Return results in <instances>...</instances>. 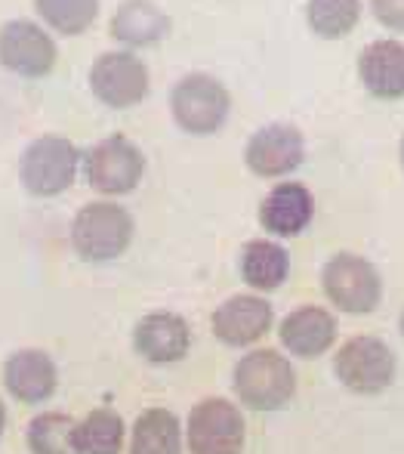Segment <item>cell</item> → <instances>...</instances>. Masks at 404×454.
<instances>
[{"instance_id":"obj_1","label":"cell","mask_w":404,"mask_h":454,"mask_svg":"<svg viewBox=\"0 0 404 454\" xmlns=\"http://www.w3.org/2000/svg\"><path fill=\"white\" fill-rule=\"evenodd\" d=\"M232 389L250 411H281L297 395V371L272 347H253L235 362Z\"/></svg>"},{"instance_id":"obj_2","label":"cell","mask_w":404,"mask_h":454,"mask_svg":"<svg viewBox=\"0 0 404 454\" xmlns=\"http://www.w3.org/2000/svg\"><path fill=\"white\" fill-rule=\"evenodd\" d=\"M136 223L127 207L114 201H89L72 220V247L87 263L118 260L130 247Z\"/></svg>"},{"instance_id":"obj_3","label":"cell","mask_w":404,"mask_h":454,"mask_svg":"<svg viewBox=\"0 0 404 454\" xmlns=\"http://www.w3.org/2000/svg\"><path fill=\"white\" fill-rule=\"evenodd\" d=\"M322 291L327 303L346 316H370L383 303L380 270L368 257L352 251L333 254L322 270Z\"/></svg>"},{"instance_id":"obj_4","label":"cell","mask_w":404,"mask_h":454,"mask_svg":"<svg viewBox=\"0 0 404 454\" xmlns=\"http://www.w3.org/2000/svg\"><path fill=\"white\" fill-rule=\"evenodd\" d=\"M395 371H399V362H395L392 347L374 334L349 337L333 356V374L355 395L386 393L395 380Z\"/></svg>"},{"instance_id":"obj_5","label":"cell","mask_w":404,"mask_h":454,"mask_svg":"<svg viewBox=\"0 0 404 454\" xmlns=\"http://www.w3.org/2000/svg\"><path fill=\"white\" fill-rule=\"evenodd\" d=\"M81 168V152L72 139L56 137H37L25 145L22 158H19V180L25 189L37 198H53L62 195L68 185L74 183Z\"/></svg>"},{"instance_id":"obj_6","label":"cell","mask_w":404,"mask_h":454,"mask_svg":"<svg viewBox=\"0 0 404 454\" xmlns=\"http://www.w3.org/2000/svg\"><path fill=\"white\" fill-rule=\"evenodd\" d=\"M247 424L241 408L226 395H207L191 405L185 424L189 454H244Z\"/></svg>"},{"instance_id":"obj_7","label":"cell","mask_w":404,"mask_h":454,"mask_svg":"<svg viewBox=\"0 0 404 454\" xmlns=\"http://www.w3.org/2000/svg\"><path fill=\"white\" fill-rule=\"evenodd\" d=\"M229 108H232V96H229L226 84L204 72L179 78L170 93L173 121L195 137H207V133L220 130L229 118Z\"/></svg>"},{"instance_id":"obj_8","label":"cell","mask_w":404,"mask_h":454,"mask_svg":"<svg viewBox=\"0 0 404 454\" xmlns=\"http://www.w3.org/2000/svg\"><path fill=\"white\" fill-rule=\"evenodd\" d=\"M145 174V155L133 139L105 137L83 155V176H87L89 189L102 192V195H127L139 185Z\"/></svg>"},{"instance_id":"obj_9","label":"cell","mask_w":404,"mask_h":454,"mask_svg":"<svg viewBox=\"0 0 404 454\" xmlns=\"http://www.w3.org/2000/svg\"><path fill=\"white\" fill-rule=\"evenodd\" d=\"M275 325V309L262 294H232L226 297L210 316V328H214V337L222 343V347H253L262 337L272 331Z\"/></svg>"},{"instance_id":"obj_10","label":"cell","mask_w":404,"mask_h":454,"mask_svg":"<svg viewBox=\"0 0 404 454\" xmlns=\"http://www.w3.org/2000/svg\"><path fill=\"white\" fill-rule=\"evenodd\" d=\"M89 90L108 108H130L149 93V68L133 53H102L89 68Z\"/></svg>"},{"instance_id":"obj_11","label":"cell","mask_w":404,"mask_h":454,"mask_svg":"<svg viewBox=\"0 0 404 454\" xmlns=\"http://www.w3.org/2000/svg\"><path fill=\"white\" fill-rule=\"evenodd\" d=\"M306 158V139L299 127L293 124H266L247 139L244 149V164L250 174L262 180H278L287 176L303 164Z\"/></svg>"},{"instance_id":"obj_12","label":"cell","mask_w":404,"mask_h":454,"mask_svg":"<svg viewBox=\"0 0 404 454\" xmlns=\"http://www.w3.org/2000/svg\"><path fill=\"white\" fill-rule=\"evenodd\" d=\"M337 334V316L315 303L297 306L278 322V340L293 359H322L333 349Z\"/></svg>"},{"instance_id":"obj_13","label":"cell","mask_w":404,"mask_h":454,"mask_svg":"<svg viewBox=\"0 0 404 454\" xmlns=\"http://www.w3.org/2000/svg\"><path fill=\"white\" fill-rule=\"evenodd\" d=\"M133 349L149 364H176L191 349V325L170 309L149 312L133 325Z\"/></svg>"},{"instance_id":"obj_14","label":"cell","mask_w":404,"mask_h":454,"mask_svg":"<svg viewBox=\"0 0 404 454\" xmlns=\"http://www.w3.org/2000/svg\"><path fill=\"white\" fill-rule=\"evenodd\" d=\"M0 62L25 78H41L56 66V43L41 25L12 19L0 25Z\"/></svg>"},{"instance_id":"obj_15","label":"cell","mask_w":404,"mask_h":454,"mask_svg":"<svg viewBox=\"0 0 404 454\" xmlns=\"http://www.w3.org/2000/svg\"><path fill=\"white\" fill-rule=\"evenodd\" d=\"M0 374H4V389L22 405H43L59 389V368H56L53 356L35 347L6 356Z\"/></svg>"},{"instance_id":"obj_16","label":"cell","mask_w":404,"mask_h":454,"mask_svg":"<svg viewBox=\"0 0 404 454\" xmlns=\"http://www.w3.org/2000/svg\"><path fill=\"white\" fill-rule=\"evenodd\" d=\"M315 216V198L303 183H278L260 204V226L275 239H293Z\"/></svg>"},{"instance_id":"obj_17","label":"cell","mask_w":404,"mask_h":454,"mask_svg":"<svg viewBox=\"0 0 404 454\" xmlns=\"http://www.w3.org/2000/svg\"><path fill=\"white\" fill-rule=\"evenodd\" d=\"M361 84L380 99L404 96V43L401 41H374L358 56Z\"/></svg>"},{"instance_id":"obj_18","label":"cell","mask_w":404,"mask_h":454,"mask_svg":"<svg viewBox=\"0 0 404 454\" xmlns=\"http://www.w3.org/2000/svg\"><path fill=\"white\" fill-rule=\"evenodd\" d=\"M291 254L272 239H253L241 247V281L253 294H272L287 281Z\"/></svg>"},{"instance_id":"obj_19","label":"cell","mask_w":404,"mask_h":454,"mask_svg":"<svg viewBox=\"0 0 404 454\" xmlns=\"http://www.w3.org/2000/svg\"><path fill=\"white\" fill-rule=\"evenodd\" d=\"M185 427L170 408H145L133 420L127 454H183Z\"/></svg>"},{"instance_id":"obj_20","label":"cell","mask_w":404,"mask_h":454,"mask_svg":"<svg viewBox=\"0 0 404 454\" xmlns=\"http://www.w3.org/2000/svg\"><path fill=\"white\" fill-rule=\"evenodd\" d=\"M170 35V16L155 0H124L112 16V37L127 47H149Z\"/></svg>"},{"instance_id":"obj_21","label":"cell","mask_w":404,"mask_h":454,"mask_svg":"<svg viewBox=\"0 0 404 454\" xmlns=\"http://www.w3.org/2000/svg\"><path fill=\"white\" fill-rule=\"evenodd\" d=\"M127 445V424L114 408H93L74 424L78 454H120Z\"/></svg>"},{"instance_id":"obj_22","label":"cell","mask_w":404,"mask_h":454,"mask_svg":"<svg viewBox=\"0 0 404 454\" xmlns=\"http://www.w3.org/2000/svg\"><path fill=\"white\" fill-rule=\"evenodd\" d=\"M74 424L78 420L66 411H41L25 427V445L31 454H78Z\"/></svg>"},{"instance_id":"obj_23","label":"cell","mask_w":404,"mask_h":454,"mask_svg":"<svg viewBox=\"0 0 404 454\" xmlns=\"http://www.w3.org/2000/svg\"><path fill=\"white\" fill-rule=\"evenodd\" d=\"M361 16V0H309V19L312 31L322 37H343L355 28Z\"/></svg>"},{"instance_id":"obj_24","label":"cell","mask_w":404,"mask_h":454,"mask_svg":"<svg viewBox=\"0 0 404 454\" xmlns=\"http://www.w3.org/2000/svg\"><path fill=\"white\" fill-rule=\"evenodd\" d=\"M35 6L59 35H81L99 12V0H35Z\"/></svg>"},{"instance_id":"obj_25","label":"cell","mask_w":404,"mask_h":454,"mask_svg":"<svg viewBox=\"0 0 404 454\" xmlns=\"http://www.w3.org/2000/svg\"><path fill=\"white\" fill-rule=\"evenodd\" d=\"M370 6H374V16L386 28L404 31V0H370Z\"/></svg>"},{"instance_id":"obj_26","label":"cell","mask_w":404,"mask_h":454,"mask_svg":"<svg viewBox=\"0 0 404 454\" xmlns=\"http://www.w3.org/2000/svg\"><path fill=\"white\" fill-rule=\"evenodd\" d=\"M4 430H6V405H4V399H0V436H4Z\"/></svg>"},{"instance_id":"obj_27","label":"cell","mask_w":404,"mask_h":454,"mask_svg":"<svg viewBox=\"0 0 404 454\" xmlns=\"http://www.w3.org/2000/svg\"><path fill=\"white\" fill-rule=\"evenodd\" d=\"M399 331H401V337H404V309H401V318H399Z\"/></svg>"},{"instance_id":"obj_28","label":"cell","mask_w":404,"mask_h":454,"mask_svg":"<svg viewBox=\"0 0 404 454\" xmlns=\"http://www.w3.org/2000/svg\"><path fill=\"white\" fill-rule=\"evenodd\" d=\"M401 168H404V137H401Z\"/></svg>"}]
</instances>
